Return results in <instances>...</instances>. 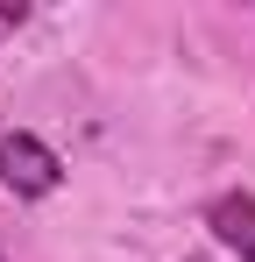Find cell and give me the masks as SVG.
Returning <instances> with one entry per match:
<instances>
[{
	"instance_id": "obj_1",
	"label": "cell",
	"mask_w": 255,
	"mask_h": 262,
	"mask_svg": "<svg viewBox=\"0 0 255 262\" xmlns=\"http://www.w3.org/2000/svg\"><path fill=\"white\" fill-rule=\"evenodd\" d=\"M57 177H64V163H57V149H50L42 135H0V184H7V191L50 199Z\"/></svg>"
},
{
	"instance_id": "obj_2",
	"label": "cell",
	"mask_w": 255,
	"mask_h": 262,
	"mask_svg": "<svg viewBox=\"0 0 255 262\" xmlns=\"http://www.w3.org/2000/svg\"><path fill=\"white\" fill-rule=\"evenodd\" d=\"M206 227L220 248H234L241 262H255V191H220L206 206Z\"/></svg>"
}]
</instances>
